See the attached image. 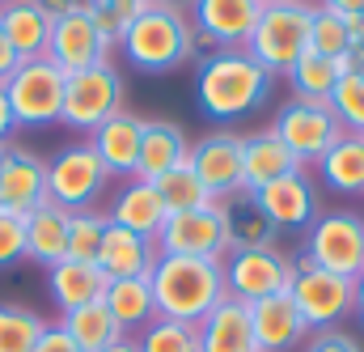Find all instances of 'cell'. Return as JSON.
<instances>
[{
    "label": "cell",
    "instance_id": "obj_1",
    "mask_svg": "<svg viewBox=\"0 0 364 352\" xmlns=\"http://www.w3.org/2000/svg\"><path fill=\"white\" fill-rule=\"evenodd\" d=\"M275 77L246 51V47H216L199 60L195 98L199 110L216 123H233L250 110H259L272 98Z\"/></svg>",
    "mask_w": 364,
    "mask_h": 352
},
{
    "label": "cell",
    "instance_id": "obj_2",
    "mask_svg": "<svg viewBox=\"0 0 364 352\" xmlns=\"http://www.w3.org/2000/svg\"><path fill=\"white\" fill-rule=\"evenodd\" d=\"M153 284V301H157V319H174L199 327L225 297H229V280L220 259H191V255H161L157 267L149 271Z\"/></svg>",
    "mask_w": 364,
    "mask_h": 352
},
{
    "label": "cell",
    "instance_id": "obj_3",
    "mask_svg": "<svg viewBox=\"0 0 364 352\" xmlns=\"http://www.w3.org/2000/svg\"><path fill=\"white\" fill-rule=\"evenodd\" d=\"M195 26L191 17L182 13H170V9H149L140 13L127 34L119 38V51L132 68L140 73H174L182 68L191 56H195Z\"/></svg>",
    "mask_w": 364,
    "mask_h": 352
},
{
    "label": "cell",
    "instance_id": "obj_4",
    "mask_svg": "<svg viewBox=\"0 0 364 352\" xmlns=\"http://www.w3.org/2000/svg\"><path fill=\"white\" fill-rule=\"evenodd\" d=\"M309 26H314V0H279L263 4L246 51L267 68V73H288L305 51H309Z\"/></svg>",
    "mask_w": 364,
    "mask_h": 352
},
{
    "label": "cell",
    "instance_id": "obj_5",
    "mask_svg": "<svg viewBox=\"0 0 364 352\" xmlns=\"http://www.w3.org/2000/svg\"><path fill=\"white\" fill-rule=\"evenodd\" d=\"M119 110H123V77H119V68L110 60H102L93 68H81V73H68V81H64V110H60L64 128L93 136Z\"/></svg>",
    "mask_w": 364,
    "mask_h": 352
},
{
    "label": "cell",
    "instance_id": "obj_6",
    "mask_svg": "<svg viewBox=\"0 0 364 352\" xmlns=\"http://www.w3.org/2000/svg\"><path fill=\"white\" fill-rule=\"evenodd\" d=\"M64 81L68 77L47 56L17 64L13 77L4 81V98H9V110H13V128H47V123H60Z\"/></svg>",
    "mask_w": 364,
    "mask_h": 352
},
{
    "label": "cell",
    "instance_id": "obj_7",
    "mask_svg": "<svg viewBox=\"0 0 364 352\" xmlns=\"http://www.w3.org/2000/svg\"><path fill=\"white\" fill-rule=\"evenodd\" d=\"M305 259L356 280L364 271V217L352 208L318 212V221L305 229Z\"/></svg>",
    "mask_w": 364,
    "mask_h": 352
},
{
    "label": "cell",
    "instance_id": "obj_8",
    "mask_svg": "<svg viewBox=\"0 0 364 352\" xmlns=\"http://www.w3.org/2000/svg\"><path fill=\"white\" fill-rule=\"evenodd\" d=\"M292 264H296V271H292V289H288V297L296 301V310H301V319H305L309 331H331L339 319L352 314L356 280L335 276V271H326V267L309 264L305 255L292 259Z\"/></svg>",
    "mask_w": 364,
    "mask_h": 352
},
{
    "label": "cell",
    "instance_id": "obj_9",
    "mask_svg": "<svg viewBox=\"0 0 364 352\" xmlns=\"http://www.w3.org/2000/svg\"><path fill=\"white\" fill-rule=\"evenodd\" d=\"M161 255H191V259H229L233 238H229V212L225 204L191 208V212H170L161 234H157Z\"/></svg>",
    "mask_w": 364,
    "mask_h": 352
},
{
    "label": "cell",
    "instance_id": "obj_10",
    "mask_svg": "<svg viewBox=\"0 0 364 352\" xmlns=\"http://www.w3.org/2000/svg\"><path fill=\"white\" fill-rule=\"evenodd\" d=\"M110 170L102 166V157L93 153L90 140H77V145H64L51 162H47V200L68 208V212H81L93 208L97 195L106 191Z\"/></svg>",
    "mask_w": 364,
    "mask_h": 352
},
{
    "label": "cell",
    "instance_id": "obj_11",
    "mask_svg": "<svg viewBox=\"0 0 364 352\" xmlns=\"http://www.w3.org/2000/svg\"><path fill=\"white\" fill-rule=\"evenodd\" d=\"M272 132L288 145V153L301 162V170H305V166H318L322 153L343 136V128H339L331 102H305V98H292V102H284V106L275 110Z\"/></svg>",
    "mask_w": 364,
    "mask_h": 352
},
{
    "label": "cell",
    "instance_id": "obj_12",
    "mask_svg": "<svg viewBox=\"0 0 364 352\" xmlns=\"http://www.w3.org/2000/svg\"><path fill=\"white\" fill-rule=\"evenodd\" d=\"M292 271L296 264L279 251V247H250V251H229L225 259V280H229V297L255 306L263 297L288 293L292 289Z\"/></svg>",
    "mask_w": 364,
    "mask_h": 352
},
{
    "label": "cell",
    "instance_id": "obj_13",
    "mask_svg": "<svg viewBox=\"0 0 364 352\" xmlns=\"http://www.w3.org/2000/svg\"><path fill=\"white\" fill-rule=\"evenodd\" d=\"M242 149H246V136L225 132V128L191 145L186 162H191V170L199 175V182L208 187V195L216 204H225V200H233V195L246 191L242 187Z\"/></svg>",
    "mask_w": 364,
    "mask_h": 352
},
{
    "label": "cell",
    "instance_id": "obj_14",
    "mask_svg": "<svg viewBox=\"0 0 364 352\" xmlns=\"http://www.w3.org/2000/svg\"><path fill=\"white\" fill-rule=\"evenodd\" d=\"M259 13H263V0H195L191 4L195 43H212V51L216 47H246Z\"/></svg>",
    "mask_w": 364,
    "mask_h": 352
},
{
    "label": "cell",
    "instance_id": "obj_15",
    "mask_svg": "<svg viewBox=\"0 0 364 352\" xmlns=\"http://www.w3.org/2000/svg\"><path fill=\"white\" fill-rule=\"evenodd\" d=\"M106 51H110V43L97 34L90 9H77V13H68V17H55V26H51V43H47V60H51L64 77L102 64Z\"/></svg>",
    "mask_w": 364,
    "mask_h": 352
},
{
    "label": "cell",
    "instance_id": "obj_16",
    "mask_svg": "<svg viewBox=\"0 0 364 352\" xmlns=\"http://www.w3.org/2000/svg\"><path fill=\"white\" fill-rule=\"evenodd\" d=\"M47 200V162L21 145H4L0 153V212H34Z\"/></svg>",
    "mask_w": 364,
    "mask_h": 352
},
{
    "label": "cell",
    "instance_id": "obj_17",
    "mask_svg": "<svg viewBox=\"0 0 364 352\" xmlns=\"http://www.w3.org/2000/svg\"><path fill=\"white\" fill-rule=\"evenodd\" d=\"M255 204L272 217V225L279 234L284 229H309L318 221V212H322L318 187H314V178L305 175V170H296V175H288V178H279V182H272V187H263V191H255Z\"/></svg>",
    "mask_w": 364,
    "mask_h": 352
},
{
    "label": "cell",
    "instance_id": "obj_18",
    "mask_svg": "<svg viewBox=\"0 0 364 352\" xmlns=\"http://www.w3.org/2000/svg\"><path fill=\"white\" fill-rule=\"evenodd\" d=\"M166 217H170V208L161 204V195H157V187L149 178H127L114 191L110 208H106V221L110 225L132 229V234H144V238H157L161 225H166Z\"/></svg>",
    "mask_w": 364,
    "mask_h": 352
},
{
    "label": "cell",
    "instance_id": "obj_19",
    "mask_svg": "<svg viewBox=\"0 0 364 352\" xmlns=\"http://www.w3.org/2000/svg\"><path fill=\"white\" fill-rule=\"evenodd\" d=\"M140 140H144V119L132 115L127 106H123L119 115H110V119L90 136V145H93V153L102 157V166H106L110 175H123V178H136Z\"/></svg>",
    "mask_w": 364,
    "mask_h": 352
},
{
    "label": "cell",
    "instance_id": "obj_20",
    "mask_svg": "<svg viewBox=\"0 0 364 352\" xmlns=\"http://www.w3.org/2000/svg\"><path fill=\"white\" fill-rule=\"evenodd\" d=\"M250 327H255V344L259 352H288L305 340V319L296 310V301L288 293H275L250 306Z\"/></svg>",
    "mask_w": 364,
    "mask_h": 352
},
{
    "label": "cell",
    "instance_id": "obj_21",
    "mask_svg": "<svg viewBox=\"0 0 364 352\" xmlns=\"http://www.w3.org/2000/svg\"><path fill=\"white\" fill-rule=\"evenodd\" d=\"M161 259V247L157 238H144V234H132V229H119V225H106V238H102V255L97 267L106 271V280H127V276H149Z\"/></svg>",
    "mask_w": 364,
    "mask_h": 352
},
{
    "label": "cell",
    "instance_id": "obj_22",
    "mask_svg": "<svg viewBox=\"0 0 364 352\" xmlns=\"http://www.w3.org/2000/svg\"><path fill=\"white\" fill-rule=\"evenodd\" d=\"M296 170H301V162L288 153V145L275 136L272 128L246 136V149H242V187L250 195L263 191V187H272V182H279V178L296 175Z\"/></svg>",
    "mask_w": 364,
    "mask_h": 352
},
{
    "label": "cell",
    "instance_id": "obj_23",
    "mask_svg": "<svg viewBox=\"0 0 364 352\" xmlns=\"http://www.w3.org/2000/svg\"><path fill=\"white\" fill-rule=\"evenodd\" d=\"M51 26H55V21H51L34 0H13V4L0 9V34H4V43L13 47V56H17L21 64L47 56Z\"/></svg>",
    "mask_w": 364,
    "mask_h": 352
},
{
    "label": "cell",
    "instance_id": "obj_24",
    "mask_svg": "<svg viewBox=\"0 0 364 352\" xmlns=\"http://www.w3.org/2000/svg\"><path fill=\"white\" fill-rule=\"evenodd\" d=\"M195 331H199L203 352H259L255 327H250V306L237 297H225Z\"/></svg>",
    "mask_w": 364,
    "mask_h": 352
},
{
    "label": "cell",
    "instance_id": "obj_25",
    "mask_svg": "<svg viewBox=\"0 0 364 352\" xmlns=\"http://www.w3.org/2000/svg\"><path fill=\"white\" fill-rule=\"evenodd\" d=\"M68 208L43 200L34 212H26V259L43 267H55L68 259Z\"/></svg>",
    "mask_w": 364,
    "mask_h": 352
},
{
    "label": "cell",
    "instance_id": "obj_26",
    "mask_svg": "<svg viewBox=\"0 0 364 352\" xmlns=\"http://www.w3.org/2000/svg\"><path fill=\"white\" fill-rule=\"evenodd\" d=\"M191 157V136L182 132L178 123L170 119H144V140H140V166H136V178H157L166 170H174Z\"/></svg>",
    "mask_w": 364,
    "mask_h": 352
},
{
    "label": "cell",
    "instance_id": "obj_27",
    "mask_svg": "<svg viewBox=\"0 0 364 352\" xmlns=\"http://www.w3.org/2000/svg\"><path fill=\"white\" fill-rule=\"evenodd\" d=\"M106 271L97 264H77V259H60L55 267H47V293L51 301L68 314V310H81L90 301H102L106 293Z\"/></svg>",
    "mask_w": 364,
    "mask_h": 352
},
{
    "label": "cell",
    "instance_id": "obj_28",
    "mask_svg": "<svg viewBox=\"0 0 364 352\" xmlns=\"http://www.w3.org/2000/svg\"><path fill=\"white\" fill-rule=\"evenodd\" d=\"M106 310L114 314L119 331L132 336V331H144L153 319H157V301H153V284L149 276H127V280H110L106 293H102Z\"/></svg>",
    "mask_w": 364,
    "mask_h": 352
},
{
    "label": "cell",
    "instance_id": "obj_29",
    "mask_svg": "<svg viewBox=\"0 0 364 352\" xmlns=\"http://www.w3.org/2000/svg\"><path fill=\"white\" fill-rule=\"evenodd\" d=\"M322 182L339 195H364V132H343L318 162Z\"/></svg>",
    "mask_w": 364,
    "mask_h": 352
},
{
    "label": "cell",
    "instance_id": "obj_30",
    "mask_svg": "<svg viewBox=\"0 0 364 352\" xmlns=\"http://www.w3.org/2000/svg\"><path fill=\"white\" fill-rule=\"evenodd\" d=\"M225 212H229V238H233V251H250V247H275L279 229L272 225V217L255 204V195H233L225 200Z\"/></svg>",
    "mask_w": 364,
    "mask_h": 352
},
{
    "label": "cell",
    "instance_id": "obj_31",
    "mask_svg": "<svg viewBox=\"0 0 364 352\" xmlns=\"http://www.w3.org/2000/svg\"><path fill=\"white\" fill-rule=\"evenodd\" d=\"M60 323H64V331H68L85 352H102L106 344L123 340V331H119L114 314L106 310V301H90V306H81V310H68Z\"/></svg>",
    "mask_w": 364,
    "mask_h": 352
},
{
    "label": "cell",
    "instance_id": "obj_32",
    "mask_svg": "<svg viewBox=\"0 0 364 352\" xmlns=\"http://www.w3.org/2000/svg\"><path fill=\"white\" fill-rule=\"evenodd\" d=\"M284 77H288V86H292L296 98H305V102H331V93H335V86H339L343 68H339L335 60H322V56L305 51Z\"/></svg>",
    "mask_w": 364,
    "mask_h": 352
},
{
    "label": "cell",
    "instance_id": "obj_33",
    "mask_svg": "<svg viewBox=\"0 0 364 352\" xmlns=\"http://www.w3.org/2000/svg\"><path fill=\"white\" fill-rule=\"evenodd\" d=\"M153 187H157V195H161V204H166L170 212H191V208H208V204H216V200L208 195V187L199 182V175L191 170V162H182V166H174V170H166Z\"/></svg>",
    "mask_w": 364,
    "mask_h": 352
},
{
    "label": "cell",
    "instance_id": "obj_34",
    "mask_svg": "<svg viewBox=\"0 0 364 352\" xmlns=\"http://www.w3.org/2000/svg\"><path fill=\"white\" fill-rule=\"evenodd\" d=\"M106 212L97 208H81L68 217V259L77 264H97L102 255V238H106Z\"/></svg>",
    "mask_w": 364,
    "mask_h": 352
},
{
    "label": "cell",
    "instance_id": "obj_35",
    "mask_svg": "<svg viewBox=\"0 0 364 352\" xmlns=\"http://www.w3.org/2000/svg\"><path fill=\"white\" fill-rule=\"evenodd\" d=\"M85 9H90L97 34H102L110 47H119V38L127 34V26H132L140 13H149L153 4H149V0H85Z\"/></svg>",
    "mask_w": 364,
    "mask_h": 352
},
{
    "label": "cell",
    "instance_id": "obj_36",
    "mask_svg": "<svg viewBox=\"0 0 364 352\" xmlns=\"http://www.w3.org/2000/svg\"><path fill=\"white\" fill-rule=\"evenodd\" d=\"M352 47V34H348V21L331 9H318L314 4V26H309V51L322 56V60H343Z\"/></svg>",
    "mask_w": 364,
    "mask_h": 352
},
{
    "label": "cell",
    "instance_id": "obj_37",
    "mask_svg": "<svg viewBox=\"0 0 364 352\" xmlns=\"http://www.w3.org/2000/svg\"><path fill=\"white\" fill-rule=\"evenodd\" d=\"M43 319L26 306H0V352H34L43 336Z\"/></svg>",
    "mask_w": 364,
    "mask_h": 352
},
{
    "label": "cell",
    "instance_id": "obj_38",
    "mask_svg": "<svg viewBox=\"0 0 364 352\" xmlns=\"http://www.w3.org/2000/svg\"><path fill=\"white\" fill-rule=\"evenodd\" d=\"M136 344H140V352H203L199 331L191 323H174V319H153Z\"/></svg>",
    "mask_w": 364,
    "mask_h": 352
},
{
    "label": "cell",
    "instance_id": "obj_39",
    "mask_svg": "<svg viewBox=\"0 0 364 352\" xmlns=\"http://www.w3.org/2000/svg\"><path fill=\"white\" fill-rule=\"evenodd\" d=\"M331 110L343 132H364V73H343L331 93Z\"/></svg>",
    "mask_w": 364,
    "mask_h": 352
},
{
    "label": "cell",
    "instance_id": "obj_40",
    "mask_svg": "<svg viewBox=\"0 0 364 352\" xmlns=\"http://www.w3.org/2000/svg\"><path fill=\"white\" fill-rule=\"evenodd\" d=\"M26 259V217L0 212V267H13Z\"/></svg>",
    "mask_w": 364,
    "mask_h": 352
},
{
    "label": "cell",
    "instance_id": "obj_41",
    "mask_svg": "<svg viewBox=\"0 0 364 352\" xmlns=\"http://www.w3.org/2000/svg\"><path fill=\"white\" fill-rule=\"evenodd\" d=\"M34 352H85V348L64 331V323H47L43 336H38V344H34Z\"/></svg>",
    "mask_w": 364,
    "mask_h": 352
},
{
    "label": "cell",
    "instance_id": "obj_42",
    "mask_svg": "<svg viewBox=\"0 0 364 352\" xmlns=\"http://www.w3.org/2000/svg\"><path fill=\"white\" fill-rule=\"evenodd\" d=\"M305 352H364V348L352 340V336H343V331L331 327V331H318V336L305 344Z\"/></svg>",
    "mask_w": 364,
    "mask_h": 352
},
{
    "label": "cell",
    "instance_id": "obj_43",
    "mask_svg": "<svg viewBox=\"0 0 364 352\" xmlns=\"http://www.w3.org/2000/svg\"><path fill=\"white\" fill-rule=\"evenodd\" d=\"M34 4H38V9H43L51 21H55V17H68V13H77V9H85V0H34Z\"/></svg>",
    "mask_w": 364,
    "mask_h": 352
},
{
    "label": "cell",
    "instance_id": "obj_44",
    "mask_svg": "<svg viewBox=\"0 0 364 352\" xmlns=\"http://www.w3.org/2000/svg\"><path fill=\"white\" fill-rule=\"evenodd\" d=\"M314 4L339 13V17H356V13H364V0H314Z\"/></svg>",
    "mask_w": 364,
    "mask_h": 352
},
{
    "label": "cell",
    "instance_id": "obj_45",
    "mask_svg": "<svg viewBox=\"0 0 364 352\" xmlns=\"http://www.w3.org/2000/svg\"><path fill=\"white\" fill-rule=\"evenodd\" d=\"M339 68H343V73H364V43H352V47H348V56L339 60Z\"/></svg>",
    "mask_w": 364,
    "mask_h": 352
},
{
    "label": "cell",
    "instance_id": "obj_46",
    "mask_svg": "<svg viewBox=\"0 0 364 352\" xmlns=\"http://www.w3.org/2000/svg\"><path fill=\"white\" fill-rule=\"evenodd\" d=\"M13 136V110H9V98H4V81H0V145H9Z\"/></svg>",
    "mask_w": 364,
    "mask_h": 352
},
{
    "label": "cell",
    "instance_id": "obj_47",
    "mask_svg": "<svg viewBox=\"0 0 364 352\" xmlns=\"http://www.w3.org/2000/svg\"><path fill=\"white\" fill-rule=\"evenodd\" d=\"M17 64H21V60L13 56V47H9V43H4V34H0V81H9Z\"/></svg>",
    "mask_w": 364,
    "mask_h": 352
},
{
    "label": "cell",
    "instance_id": "obj_48",
    "mask_svg": "<svg viewBox=\"0 0 364 352\" xmlns=\"http://www.w3.org/2000/svg\"><path fill=\"white\" fill-rule=\"evenodd\" d=\"M153 9H170V13H182V17H191V4L195 0H149Z\"/></svg>",
    "mask_w": 364,
    "mask_h": 352
},
{
    "label": "cell",
    "instance_id": "obj_49",
    "mask_svg": "<svg viewBox=\"0 0 364 352\" xmlns=\"http://www.w3.org/2000/svg\"><path fill=\"white\" fill-rule=\"evenodd\" d=\"M352 314L360 319V327H364V271L356 276V297H352Z\"/></svg>",
    "mask_w": 364,
    "mask_h": 352
},
{
    "label": "cell",
    "instance_id": "obj_50",
    "mask_svg": "<svg viewBox=\"0 0 364 352\" xmlns=\"http://www.w3.org/2000/svg\"><path fill=\"white\" fill-rule=\"evenodd\" d=\"M348 21V34H352V43H364V13H356V17H343Z\"/></svg>",
    "mask_w": 364,
    "mask_h": 352
},
{
    "label": "cell",
    "instance_id": "obj_51",
    "mask_svg": "<svg viewBox=\"0 0 364 352\" xmlns=\"http://www.w3.org/2000/svg\"><path fill=\"white\" fill-rule=\"evenodd\" d=\"M102 352H140V344H136L132 336H123V340H114V344H106Z\"/></svg>",
    "mask_w": 364,
    "mask_h": 352
},
{
    "label": "cell",
    "instance_id": "obj_52",
    "mask_svg": "<svg viewBox=\"0 0 364 352\" xmlns=\"http://www.w3.org/2000/svg\"><path fill=\"white\" fill-rule=\"evenodd\" d=\"M4 4H13V0H0V9H4Z\"/></svg>",
    "mask_w": 364,
    "mask_h": 352
},
{
    "label": "cell",
    "instance_id": "obj_53",
    "mask_svg": "<svg viewBox=\"0 0 364 352\" xmlns=\"http://www.w3.org/2000/svg\"><path fill=\"white\" fill-rule=\"evenodd\" d=\"M263 4H279V0H263Z\"/></svg>",
    "mask_w": 364,
    "mask_h": 352
},
{
    "label": "cell",
    "instance_id": "obj_54",
    "mask_svg": "<svg viewBox=\"0 0 364 352\" xmlns=\"http://www.w3.org/2000/svg\"><path fill=\"white\" fill-rule=\"evenodd\" d=\"M0 153H4V145H0Z\"/></svg>",
    "mask_w": 364,
    "mask_h": 352
}]
</instances>
